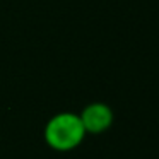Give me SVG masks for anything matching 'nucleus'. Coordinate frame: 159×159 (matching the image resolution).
Masks as SVG:
<instances>
[{"mask_svg": "<svg viewBox=\"0 0 159 159\" xmlns=\"http://www.w3.org/2000/svg\"><path fill=\"white\" fill-rule=\"evenodd\" d=\"M86 130L80 116L70 111L57 113L45 125V142L50 149L69 152L77 149L86 137Z\"/></svg>", "mask_w": 159, "mask_h": 159, "instance_id": "1", "label": "nucleus"}, {"mask_svg": "<svg viewBox=\"0 0 159 159\" xmlns=\"http://www.w3.org/2000/svg\"><path fill=\"white\" fill-rule=\"evenodd\" d=\"M80 121L84 125L86 134L99 135L106 132L113 125L115 115L113 110L106 103H91L80 111Z\"/></svg>", "mask_w": 159, "mask_h": 159, "instance_id": "2", "label": "nucleus"}]
</instances>
